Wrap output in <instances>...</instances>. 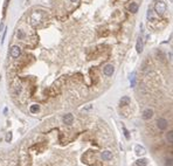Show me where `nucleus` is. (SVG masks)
I'll use <instances>...</instances> for the list:
<instances>
[{"label": "nucleus", "instance_id": "f257e3e1", "mask_svg": "<svg viewBox=\"0 0 173 166\" xmlns=\"http://www.w3.org/2000/svg\"><path fill=\"white\" fill-rule=\"evenodd\" d=\"M166 10H167L166 4L163 1V0H158V1L156 3V5H154V11H156V13H157L159 16H163V15L165 14Z\"/></svg>", "mask_w": 173, "mask_h": 166}, {"label": "nucleus", "instance_id": "f03ea898", "mask_svg": "<svg viewBox=\"0 0 173 166\" xmlns=\"http://www.w3.org/2000/svg\"><path fill=\"white\" fill-rule=\"evenodd\" d=\"M10 54H11V56H12L13 59H19V56L21 55V48H20L19 46H13V47L11 48Z\"/></svg>", "mask_w": 173, "mask_h": 166}, {"label": "nucleus", "instance_id": "7ed1b4c3", "mask_svg": "<svg viewBox=\"0 0 173 166\" xmlns=\"http://www.w3.org/2000/svg\"><path fill=\"white\" fill-rule=\"evenodd\" d=\"M141 117H143L144 121H149V119H151V118L153 117V110H152V109H146V110H144V112H143Z\"/></svg>", "mask_w": 173, "mask_h": 166}, {"label": "nucleus", "instance_id": "20e7f679", "mask_svg": "<svg viewBox=\"0 0 173 166\" xmlns=\"http://www.w3.org/2000/svg\"><path fill=\"white\" fill-rule=\"evenodd\" d=\"M167 125H168V123H167V121L165 118H159L157 121V126L159 128V130H166Z\"/></svg>", "mask_w": 173, "mask_h": 166}, {"label": "nucleus", "instance_id": "39448f33", "mask_svg": "<svg viewBox=\"0 0 173 166\" xmlns=\"http://www.w3.org/2000/svg\"><path fill=\"white\" fill-rule=\"evenodd\" d=\"M113 71H115V68H113L112 64H106L103 69V73H104L105 76H111L113 74Z\"/></svg>", "mask_w": 173, "mask_h": 166}, {"label": "nucleus", "instance_id": "423d86ee", "mask_svg": "<svg viewBox=\"0 0 173 166\" xmlns=\"http://www.w3.org/2000/svg\"><path fill=\"white\" fill-rule=\"evenodd\" d=\"M63 122H65V124H67V125H71V124L74 123V115H73V114H67V115H65Z\"/></svg>", "mask_w": 173, "mask_h": 166}, {"label": "nucleus", "instance_id": "0eeeda50", "mask_svg": "<svg viewBox=\"0 0 173 166\" xmlns=\"http://www.w3.org/2000/svg\"><path fill=\"white\" fill-rule=\"evenodd\" d=\"M143 47H144V43H143V38L139 36L138 40H137V43H136V50L138 54H140L143 51Z\"/></svg>", "mask_w": 173, "mask_h": 166}, {"label": "nucleus", "instance_id": "6e6552de", "mask_svg": "<svg viewBox=\"0 0 173 166\" xmlns=\"http://www.w3.org/2000/svg\"><path fill=\"white\" fill-rule=\"evenodd\" d=\"M102 159L103 160H111L112 159V152L109 150H105L102 152Z\"/></svg>", "mask_w": 173, "mask_h": 166}, {"label": "nucleus", "instance_id": "1a4fd4ad", "mask_svg": "<svg viewBox=\"0 0 173 166\" xmlns=\"http://www.w3.org/2000/svg\"><path fill=\"white\" fill-rule=\"evenodd\" d=\"M130 102H131L130 97H128V96H123V97L121 98V101H119V104H121V106H125V105H129Z\"/></svg>", "mask_w": 173, "mask_h": 166}, {"label": "nucleus", "instance_id": "9d476101", "mask_svg": "<svg viewBox=\"0 0 173 166\" xmlns=\"http://www.w3.org/2000/svg\"><path fill=\"white\" fill-rule=\"evenodd\" d=\"M136 153H137L138 156H143V154L146 153V151H145V149H144L143 146L137 145V146H136Z\"/></svg>", "mask_w": 173, "mask_h": 166}, {"label": "nucleus", "instance_id": "9b49d317", "mask_svg": "<svg viewBox=\"0 0 173 166\" xmlns=\"http://www.w3.org/2000/svg\"><path fill=\"white\" fill-rule=\"evenodd\" d=\"M129 11H130L131 13H137V11H138V5H137L136 3H131L130 6H129Z\"/></svg>", "mask_w": 173, "mask_h": 166}, {"label": "nucleus", "instance_id": "f8f14e48", "mask_svg": "<svg viewBox=\"0 0 173 166\" xmlns=\"http://www.w3.org/2000/svg\"><path fill=\"white\" fill-rule=\"evenodd\" d=\"M39 110H40V106H39L38 104H33V105H31V108H30L31 114H36Z\"/></svg>", "mask_w": 173, "mask_h": 166}, {"label": "nucleus", "instance_id": "ddd939ff", "mask_svg": "<svg viewBox=\"0 0 173 166\" xmlns=\"http://www.w3.org/2000/svg\"><path fill=\"white\" fill-rule=\"evenodd\" d=\"M166 139H167V142H168L170 144L173 143V132H172V131H168V132H167V134H166Z\"/></svg>", "mask_w": 173, "mask_h": 166}, {"label": "nucleus", "instance_id": "4468645a", "mask_svg": "<svg viewBox=\"0 0 173 166\" xmlns=\"http://www.w3.org/2000/svg\"><path fill=\"white\" fill-rule=\"evenodd\" d=\"M136 165L137 166H148V161H146V159H139L136 161Z\"/></svg>", "mask_w": 173, "mask_h": 166}, {"label": "nucleus", "instance_id": "2eb2a0df", "mask_svg": "<svg viewBox=\"0 0 173 166\" xmlns=\"http://www.w3.org/2000/svg\"><path fill=\"white\" fill-rule=\"evenodd\" d=\"M16 35H18V38H19V39H22L25 34H23V32H22L21 29H18V33H16Z\"/></svg>", "mask_w": 173, "mask_h": 166}, {"label": "nucleus", "instance_id": "dca6fc26", "mask_svg": "<svg viewBox=\"0 0 173 166\" xmlns=\"http://www.w3.org/2000/svg\"><path fill=\"white\" fill-rule=\"evenodd\" d=\"M11 139H12V132H8V133H7V136H6V141H7V142H10Z\"/></svg>", "mask_w": 173, "mask_h": 166}, {"label": "nucleus", "instance_id": "f3484780", "mask_svg": "<svg viewBox=\"0 0 173 166\" xmlns=\"http://www.w3.org/2000/svg\"><path fill=\"white\" fill-rule=\"evenodd\" d=\"M123 130H124V134H125V137H126L128 139H129V138H130V136H129V131H128L125 128H123Z\"/></svg>", "mask_w": 173, "mask_h": 166}, {"label": "nucleus", "instance_id": "a211bd4d", "mask_svg": "<svg viewBox=\"0 0 173 166\" xmlns=\"http://www.w3.org/2000/svg\"><path fill=\"white\" fill-rule=\"evenodd\" d=\"M166 166H172V159H166Z\"/></svg>", "mask_w": 173, "mask_h": 166}, {"label": "nucleus", "instance_id": "6ab92c4d", "mask_svg": "<svg viewBox=\"0 0 173 166\" xmlns=\"http://www.w3.org/2000/svg\"><path fill=\"white\" fill-rule=\"evenodd\" d=\"M70 1H73V3H77V1H80V0H70Z\"/></svg>", "mask_w": 173, "mask_h": 166}]
</instances>
